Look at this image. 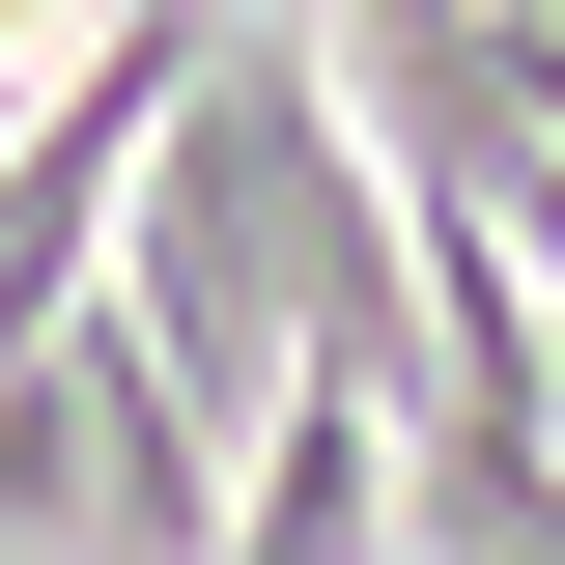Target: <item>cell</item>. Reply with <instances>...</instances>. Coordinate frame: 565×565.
<instances>
[{"mask_svg":"<svg viewBox=\"0 0 565 565\" xmlns=\"http://www.w3.org/2000/svg\"><path fill=\"white\" fill-rule=\"evenodd\" d=\"M226 565H396V424L367 396H255L226 424Z\"/></svg>","mask_w":565,"mask_h":565,"instance_id":"obj_1","label":"cell"}]
</instances>
